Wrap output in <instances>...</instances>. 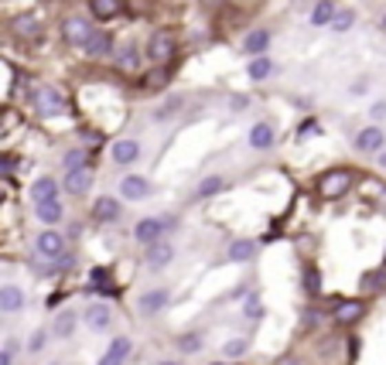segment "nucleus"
Segmentation results:
<instances>
[{"mask_svg": "<svg viewBox=\"0 0 386 365\" xmlns=\"http://www.w3.org/2000/svg\"><path fill=\"white\" fill-rule=\"evenodd\" d=\"M158 365H182V362H158Z\"/></svg>", "mask_w": 386, "mask_h": 365, "instance_id": "nucleus-50", "label": "nucleus"}, {"mask_svg": "<svg viewBox=\"0 0 386 365\" xmlns=\"http://www.w3.org/2000/svg\"><path fill=\"white\" fill-rule=\"evenodd\" d=\"M182 349H185V352H198V349H202V335H185V338H182Z\"/></svg>", "mask_w": 386, "mask_h": 365, "instance_id": "nucleus-38", "label": "nucleus"}, {"mask_svg": "<svg viewBox=\"0 0 386 365\" xmlns=\"http://www.w3.org/2000/svg\"><path fill=\"white\" fill-rule=\"evenodd\" d=\"M93 219L96 222H116L120 219V198H109V195H103V198H96L93 201Z\"/></svg>", "mask_w": 386, "mask_h": 365, "instance_id": "nucleus-12", "label": "nucleus"}, {"mask_svg": "<svg viewBox=\"0 0 386 365\" xmlns=\"http://www.w3.org/2000/svg\"><path fill=\"white\" fill-rule=\"evenodd\" d=\"M0 365H10V349H3V352H0Z\"/></svg>", "mask_w": 386, "mask_h": 365, "instance_id": "nucleus-47", "label": "nucleus"}, {"mask_svg": "<svg viewBox=\"0 0 386 365\" xmlns=\"http://www.w3.org/2000/svg\"><path fill=\"white\" fill-rule=\"evenodd\" d=\"M109 48H113V38H109L106 31H93V34L86 38V45H83V52H86V55H93V58L109 55Z\"/></svg>", "mask_w": 386, "mask_h": 365, "instance_id": "nucleus-20", "label": "nucleus"}, {"mask_svg": "<svg viewBox=\"0 0 386 365\" xmlns=\"http://www.w3.org/2000/svg\"><path fill=\"white\" fill-rule=\"evenodd\" d=\"M31 99H34V109H38V116H45V120H55V116H62V113L69 109V102H65V92L55 89V86H38Z\"/></svg>", "mask_w": 386, "mask_h": 365, "instance_id": "nucleus-1", "label": "nucleus"}, {"mask_svg": "<svg viewBox=\"0 0 386 365\" xmlns=\"http://www.w3.org/2000/svg\"><path fill=\"white\" fill-rule=\"evenodd\" d=\"M109 304H93L89 311H86V324L93 328V331H106L109 328Z\"/></svg>", "mask_w": 386, "mask_h": 365, "instance_id": "nucleus-21", "label": "nucleus"}, {"mask_svg": "<svg viewBox=\"0 0 386 365\" xmlns=\"http://www.w3.org/2000/svg\"><path fill=\"white\" fill-rule=\"evenodd\" d=\"M86 161H89V154H86L83 147H76V151H69V154H65V171H76V168H86Z\"/></svg>", "mask_w": 386, "mask_h": 365, "instance_id": "nucleus-32", "label": "nucleus"}, {"mask_svg": "<svg viewBox=\"0 0 386 365\" xmlns=\"http://www.w3.org/2000/svg\"><path fill=\"white\" fill-rule=\"evenodd\" d=\"M380 27H383V31H386V14H383V21H380Z\"/></svg>", "mask_w": 386, "mask_h": 365, "instance_id": "nucleus-49", "label": "nucleus"}, {"mask_svg": "<svg viewBox=\"0 0 386 365\" xmlns=\"http://www.w3.org/2000/svg\"><path fill=\"white\" fill-rule=\"evenodd\" d=\"M93 188V171L89 168H76V171H65V191L83 198L86 191Z\"/></svg>", "mask_w": 386, "mask_h": 365, "instance_id": "nucleus-10", "label": "nucleus"}, {"mask_svg": "<svg viewBox=\"0 0 386 365\" xmlns=\"http://www.w3.org/2000/svg\"><path fill=\"white\" fill-rule=\"evenodd\" d=\"M31 198H34V201L58 198V181H55V178H38V181L31 184Z\"/></svg>", "mask_w": 386, "mask_h": 365, "instance_id": "nucleus-23", "label": "nucleus"}, {"mask_svg": "<svg viewBox=\"0 0 386 365\" xmlns=\"http://www.w3.org/2000/svg\"><path fill=\"white\" fill-rule=\"evenodd\" d=\"M222 352H226L229 359H239V355H246V338H233V342H226V345H222Z\"/></svg>", "mask_w": 386, "mask_h": 365, "instance_id": "nucleus-35", "label": "nucleus"}, {"mask_svg": "<svg viewBox=\"0 0 386 365\" xmlns=\"http://www.w3.org/2000/svg\"><path fill=\"white\" fill-rule=\"evenodd\" d=\"M226 188V178H219V175H208V178H202L198 188H195V198L198 201H205V198H212V195H219Z\"/></svg>", "mask_w": 386, "mask_h": 365, "instance_id": "nucleus-24", "label": "nucleus"}, {"mask_svg": "<svg viewBox=\"0 0 386 365\" xmlns=\"http://www.w3.org/2000/svg\"><path fill=\"white\" fill-rule=\"evenodd\" d=\"M202 7H208V10H215V7H222V0H202Z\"/></svg>", "mask_w": 386, "mask_h": 365, "instance_id": "nucleus-45", "label": "nucleus"}, {"mask_svg": "<svg viewBox=\"0 0 386 365\" xmlns=\"http://www.w3.org/2000/svg\"><path fill=\"white\" fill-rule=\"evenodd\" d=\"M21 307H24V290H21V287H14V283L0 287V311H7V314H17Z\"/></svg>", "mask_w": 386, "mask_h": 365, "instance_id": "nucleus-18", "label": "nucleus"}, {"mask_svg": "<svg viewBox=\"0 0 386 365\" xmlns=\"http://www.w3.org/2000/svg\"><path fill=\"white\" fill-rule=\"evenodd\" d=\"M93 283L103 287V283H106V270H93Z\"/></svg>", "mask_w": 386, "mask_h": 365, "instance_id": "nucleus-42", "label": "nucleus"}, {"mask_svg": "<svg viewBox=\"0 0 386 365\" xmlns=\"http://www.w3.org/2000/svg\"><path fill=\"white\" fill-rule=\"evenodd\" d=\"M38 256H45V260H65V239L55 229L41 232L38 236Z\"/></svg>", "mask_w": 386, "mask_h": 365, "instance_id": "nucleus-6", "label": "nucleus"}, {"mask_svg": "<svg viewBox=\"0 0 386 365\" xmlns=\"http://www.w3.org/2000/svg\"><path fill=\"white\" fill-rule=\"evenodd\" d=\"M168 300H171V294H168V290H147V294L140 297V304H137V307H140V314H147V318H151V314L164 311V307H168Z\"/></svg>", "mask_w": 386, "mask_h": 365, "instance_id": "nucleus-15", "label": "nucleus"}, {"mask_svg": "<svg viewBox=\"0 0 386 365\" xmlns=\"http://www.w3.org/2000/svg\"><path fill=\"white\" fill-rule=\"evenodd\" d=\"M304 290H308V294H318V290H321V283H318V270H314V267H308V270H304Z\"/></svg>", "mask_w": 386, "mask_h": 365, "instance_id": "nucleus-36", "label": "nucleus"}, {"mask_svg": "<svg viewBox=\"0 0 386 365\" xmlns=\"http://www.w3.org/2000/svg\"><path fill=\"white\" fill-rule=\"evenodd\" d=\"M352 24H356V14H352V10H345V7H339V14H335V21H332L328 27H332L335 34H345Z\"/></svg>", "mask_w": 386, "mask_h": 365, "instance_id": "nucleus-30", "label": "nucleus"}, {"mask_svg": "<svg viewBox=\"0 0 386 365\" xmlns=\"http://www.w3.org/2000/svg\"><path fill=\"white\" fill-rule=\"evenodd\" d=\"M106 355H113V359H120V362H123V359L130 355V338H123V335H116V338L109 342V352H106Z\"/></svg>", "mask_w": 386, "mask_h": 365, "instance_id": "nucleus-31", "label": "nucleus"}, {"mask_svg": "<svg viewBox=\"0 0 386 365\" xmlns=\"http://www.w3.org/2000/svg\"><path fill=\"white\" fill-rule=\"evenodd\" d=\"M380 164H383V168H386V154H383V151H380Z\"/></svg>", "mask_w": 386, "mask_h": 365, "instance_id": "nucleus-48", "label": "nucleus"}, {"mask_svg": "<svg viewBox=\"0 0 386 365\" xmlns=\"http://www.w3.org/2000/svg\"><path fill=\"white\" fill-rule=\"evenodd\" d=\"M383 144H386V133L380 126H366V130L356 133V151L359 154H380Z\"/></svg>", "mask_w": 386, "mask_h": 365, "instance_id": "nucleus-7", "label": "nucleus"}, {"mask_svg": "<svg viewBox=\"0 0 386 365\" xmlns=\"http://www.w3.org/2000/svg\"><path fill=\"white\" fill-rule=\"evenodd\" d=\"M41 345H45V331H38V335H34V338H31V352H38V349H41Z\"/></svg>", "mask_w": 386, "mask_h": 365, "instance_id": "nucleus-41", "label": "nucleus"}, {"mask_svg": "<svg viewBox=\"0 0 386 365\" xmlns=\"http://www.w3.org/2000/svg\"><path fill=\"white\" fill-rule=\"evenodd\" d=\"M171 222L175 219H154V215H147V219H140L133 225V239L144 243V246H151V243H158L164 236V229H171Z\"/></svg>", "mask_w": 386, "mask_h": 365, "instance_id": "nucleus-4", "label": "nucleus"}, {"mask_svg": "<svg viewBox=\"0 0 386 365\" xmlns=\"http://www.w3.org/2000/svg\"><path fill=\"white\" fill-rule=\"evenodd\" d=\"M243 314L257 321V318H264V304H260L257 297H250V300H246V307H243Z\"/></svg>", "mask_w": 386, "mask_h": 365, "instance_id": "nucleus-37", "label": "nucleus"}, {"mask_svg": "<svg viewBox=\"0 0 386 365\" xmlns=\"http://www.w3.org/2000/svg\"><path fill=\"white\" fill-rule=\"evenodd\" d=\"M253 250H257V246H253L250 239H236V243L229 246V263H246V260L253 256Z\"/></svg>", "mask_w": 386, "mask_h": 365, "instance_id": "nucleus-29", "label": "nucleus"}, {"mask_svg": "<svg viewBox=\"0 0 386 365\" xmlns=\"http://www.w3.org/2000/svg\"><path fill=\"white\" fill-rule=\"evenodd\" d=\"M34 212L45 225H58L62 222V201L58 198H48V201H34Z\"/></svg>", "mask_w": 386, "mask_h": 365, "instance_id": "nucleus-19", "label": "nucleus"}, {"mask_svg": "<svg viewBox=\"0 0 386 365\" xmlns=\"http://www.w3.org/2000/svg\"><path fill=\"white\" fill-rule=\"evenodd\" d=\"M137 65H140L137 48H133V45H123V48L116 52V69H120V72H137Z\"/></svg>", "mask_w": 386, "mask_h": 365, "instance_id": "nucleus-26", "label": "nucleus"}, {"mask_svg": "<svg viewBox=\"0 0 386 365\" xmlns=\"http://www.w3.org/2000/svg\"><path fill=\"white\" fill-rule=\"evenodd\" d=\"M277 72V65H274V58H267V55H253V62H246V76L253 79V82H264V79H270Z\"/></svg>", "mask_w": 386, "mask_h": 365, "instance_id": "nucleus-14", "label": "nucleus"}, {"mask_svg": "<svg viewBox=\"0 0 386 365\" xmlns=\"http://www.w3.org/2000/svg\"><path fill=\"white\" fill-rule=\"evenodd\" d=\"M178 106H182V96H171L164 106H158V109H154V120H168V116H171Z\"/></svg>", "mask_w": 386, "mask_h": 365, "instance_id": "nucleus-34", "label": "nucleus"}, {"mask_svg": "<svg viewBox=\"0 0 386 365\" xmlns=\"http://www.w3.org/2000/svg\"><path fill=\"white\" fill-rule=\"evenodd\" d=\"M171 260H175V250L168 243H151V250H147V267L151 270H164Z\"/></svg>", "mask_w": 386, "mask_h": 365, "instance_id": "nucleus-17", "label": "nucleus"}, {"mask_svg": "<svg viewBox=\"0 0 386 365\" xmlns=\"http://www.w3.org/2000/svg\"><path fill=\"white\" fill-rule=\"evenodd\" d=\"M62 34H65V41H69V45L83 48V45H86V38L93 34V24H89L86 17L72 14V17H65V21H62Z\"/></svg>", "mask_w": 386, "mask_h": 365, "instance_id": "nucleus-5", "label": "nucleus"}, {"mask_svg": "<svg viewBox=\"0 0 386 365\" xmlns=\"http://www.w3.org/2000/svg\"><path fill=\"white\" fill-rule=\"evenodd\" d=\"M151 195V181L140 178V175H127L120 181V198H130V201H144Z\"/></svg>", "mask_w": 386, "mask_h": 365, "instance_id": "nucleus-9", "label": "nucleus"}, {"mask_svg": "<svg viewBox=\"0 0 386 365\" xmlns=\"http://www.w3.org/2000/svg\"><path fill=\"white\" fill-rule=\"evenodd\" d=\"M14 34H17V38H38V34H41L38 17H28V14L14 17Z\"/></svg>", "mask_w": 386, "mask_h": 365, "instance_id": "nucleus-25", "label": "nucleus"}, {"mask_svg": "<svg viewBox=\"0 0 386 365\" xmlns=\"http://www.w3.org/2000/svg\"><path fill=\"white\" fill-rule=\"evenodd\" d=\"M175 52H178V41H175L171 31H154V34H151V41H147V58H151L154 65L171 62Z\"/></svg>", "mask_w": 386, "mask_h": 365, "instance_id": "nucleus-2", "label": "nucleus"}, {"mask_svg": "<svg viewBox=\"0 0 386 365\" xmlns=\"http://www.w3.org/2000/svg\"><path fill=\"white\" fill-rule=\"evenodd\" d=\"M369 116H373V120H383V116H386V99H383V102H373Z\"/></svg>", "mask_w": 386, "mask_h": 365, "instance_id": "nucleus-39", "label": "nucleus"}, {"mask_svg": "<svg viewBox=\"0 0 386 365\" xmlns=\"http://www.w3.org/2000/svg\"><path fill=\"white\" fill-rule=\"evenodd\" d=\"M352 96H366V92H369V82H366V79H359V82H352Z\"/></svg>", "mask_w": 386, "mask_h": 365, "instance_id": "nucleus-40", "label": "nucleus"}, {"mask_svg": "<svg viewBox=\"0 0 386 365\" xmlns=\"http://www.w3.org/2000/svg\"><path fill=\"white\" fill-rule=\"evenodd\" d=\"M76 311H62L58 318H55V338H72V331H76Z\"/></svg>", "mask_w": 386, "mask_h": 365, "instance_id": "nucleus-28", "label": "nucleus"}, {"mask_svg": "<svg viewBox=\"0 0 386 365\" xmlns=\"http://www.w3.org/2000/svg\"><path fill=\"white\" fill-rule=\"evenodd\" d=\"M140 154H144V151H140V144H137V140H130V137L116 140V144H113V151H109V157H113L116 164H123V168H127V164H137V161H140Z\"/></svg>", "mask_w": 386, "mask_h": 365, "instance_id": "nucleus-8", "label": "nucleus"}, {"mask_svg": "<svg viewBox=\"0 0 386 365\" xmlns=\"http://www.w3.org/2000/svg\"><path fill=\"white\" fill-rule=\"evenodd\" d=\"M335 14H339V3H335V0H318V3L311 7V24H314V27H328V24L335 21Z\"/></svg>", "mask_w": 386, "mask_h": 365, "instance_id": "nucleus-16", "label": "nucleus"}, {"mask_svg": "<svg viewBox=\"0 0 386 365\" xmlns=\"http://www.w3.org/2000/svg\"><path fill=\"white\" fill-rule=\"evenodd\" d=\"M356 184V175L352 171H345V168H335V171H328L321 184H318V191L325 195V198H342L349 188Z\"/></svg>", "mask_w": 386, "mask_h": 365, "instance_id": "nucleus-3", "label": "nucleus"}, {"mask_svg": "<svg viewBox=\"0 0 386 365\" xmlns=\"http://www.w3.org/2000/svg\"><path fill=\"white\" fill-rule=\"evenodd\" d=\"M274 140H277V130H274L270 123H253V130H250V137H246V144H250L253 151H270Z\"/></svg>", "mask_w": 386, "mask_h": 365, "instance_id": "nucleus-11", "label": "nucleus"}, {"mask_svg": "<svg viewBox=\"0 0 386 365\" xmlns=\"http://www.w3.org/2000/svg\"><path fill=\"white\" fill-rule=\"evenodd\" d=\"M294 3H301V0H294Z\"/></svg>", "mask_w": 386, "mask_h": 365, "instance_id": "nucleus-51", "label": "nucleus"}, {"mask_svg": "<svg viewBox=\"0 0 386 365\" xmlns=\"http://www.w3.org/2000/svg\"><path fill=\"white\" fill-rule=\"evenodd\" d=\"M7 168H14V161L10 157H0V175H7Z\"/></svg>", "mask_w": 386, "mask_h": 365, "instance_id": "nucleus-44", "label": "nucleus"}, {"mask_svg": "<svg viewBox=\"0 0 386 365\" xmlns=\"http://www.w3.org/2000/svg\"><path fill=\"white\" fill-rule=\"evenodd\" d=\"M99 365H120V359H113V355H103V359H99Z\"/></svg>", "mask_w": 386, "mask_h": 365, "instance_id": "nucleus-46", "label": "nucleus"}, {"mask_svg": "<svg viewBox=\"0 0 386 365\" xmlns=\"http://www.w3.org/2000/svg\"><path fill=\"white\" fill-rule=\"evenodd\" d=\"M164 82H168V72H164V65H158V69H154V72H151V76L144 79L147 92H158L161 86H164Z\"/></svg>", "mask_w": 386, "mask_h": 365, "instance_id": "nucleus-33", "label": "nucleus"}, {"mask_svg": "<svg viewBox=\"0 0 386 365\" xmlns=\"http://www.w3.org/2000/svg\"><path fill=\"white\" fill-rule=\"evenodd\" d=\"M89 14L96 21H109L120 14V0H89Z\"/></svg>", "mask_w": 386, "mask_h": 365, "instance_id": "nucleus-27", "label": "nucleus"}, {"mask_svg": "<svg viewBox=\"0 0 386 365\" xmlns=\"http://www.w3.org/2000/svg\"><path fill=\"white\" fill-rule=\"evenodd\" d=\"M363 318V304L359 300H345L335 307V324H356Z\"/></svg>", "mask_w": 386, "mask_h": 365, "instance_id": "nucleus-22", "label": "nucleus"}, {"mask_svg": "<svg viewBox=\"0 0 386 365\" xmlns=\"http://www.w3.org/2000/svg\"><path fill=\"white\" fill-rule=\"evenodd\" d=\"M270 41H274V34H270L267 27H257V31H250V34H246L243 52H246V55H264V52L270 48Z\"/></svg>", "mask_w": 386, "mask_h": 365, "instance_id": "nucleus-13", "label": "nucleus"}, {"mask_svg": "<svg viewBox=\"0 0 386 365\" xmlns=\"http://www.w3.org/2000/svg\"><path fill=\"white\" fill-rule=\"evenodd\" d=\"M243 106H250V99H243V96H236V99H233V109H243Z\"/></svg>", "mask_w": 386, "mask_h": 365, "instance_id": "nucleus-43", "label": "nucleus"}]
</instances>
